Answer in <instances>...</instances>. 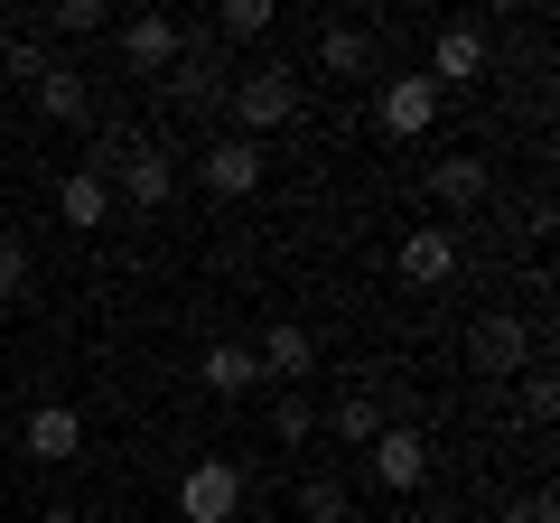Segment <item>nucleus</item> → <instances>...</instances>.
Segmentation results:
<instances>
[{
    "label": "nucleus",
    "mask_w": 560,
    "mask_h": 523,
    "mask_svg": "<svg viewBox=\"0 0 560 523\" xmlns=\"http://www.w3.org/2000/svg\"><path fill=\"white\" fill-rule=\"evenodd\" d=\"M178 514H187V523H234V514H243V477H234L224 458L187 467V477H178Z\"/></svg>",
    "instance_id": "1"
},
{
    "label": "nucleus",
    "mask_w": 560,
    "mask_h": 523,
    "mask_svg": "<svg viewBox=\"0 0 560 523\" xmlns=\"http://www.w3.org/2000/svg\"><path fill=\"white\" fill-rule=\"evenodd\" d=\"M234 113H243V141H253V131H280V121L300 113V84L280 75V66H253V75L234 84Z\"/></svg>",
    "instance_id": "2"
},
{
    "label": "nucleus",
    "mask_w": 560,
    "mask_h": 523,
    "mask_svg": "<svg viewBox=\"0 0 560 523\" xmlns=\"http://www.w3.org/2000/svg\"><path fill=\"white\" fill-rule=\"evenodd\" d=\"M113 178H121V197H131V206H168L178 160H168L160 141H121V150H113Z\"/></svg>",
    "instance_id": "3"
},
{
    "label": "nucleus",
    "mask_w": 560,
    "mask_h": 523,
    "mask_svg": "<svg viewBox=\"0 0 560 523\" xmlns=\"http://www.w3.org/2000/svg\"><path fill=\"white\" fill-rule=\"evenodd\" d=\"M430 121H440V84L430 75H393L383 84V131H393V141H420Z\"/></svg>",
    "instance_id": "4"
},
{
    "label": "nucleus",
    "mask_w": 560,
    "mask_h": 523,
    "mask_svg": "<svg viewBox=\"0 0 560 523\" xmlns=\"http://www.w3.org/2000/svg\"><path fill=\"white\" fill-rule=\"evenodd\" d=\"M401 281H411V290L458 281V234H448V224H420V234L401 243Z\"/></svg>",
    "instance_id": "5"
},
{
    "label": "nucleus",
    "mask_w": 560,
    "mask_h": 523,
    "mask_svg": "<svg viewBox=\"0 0 560 523\" xmlns=\"http://www.w3.org/2000/svg\"><path fill=\"white\" fill-rule=\"evenodd\" d=\"M467 356H477V374H514L523 364V318L514 309H486V318L467 327Z\"/></svg>",
    "instance_id": "6"
},
{
    "label": "nucleus",
    "mask_w": 560,
    "mask_h": 523,
    "mask_svg": "<svg viewBox=\"0 0 560 523\" xmlns=\"http://www.w3.org/2000/svg\"><path fill=\"white\" fill-rule=\"evenodd\" d=\"M20 440H28V458L66 467V458H75V449H84V421H75V411H66V403H38V411H28V430H20Z\"/></svg>",
    "instance_id": "7"
},
{
    "label": "nucleus",
    "mask_w": 560,
    "mask_h": 523,
    "mask_svg": "<svg viewBox=\"0 0 560 523\" xmlns=\"http://www.w3.org/2000/svg\"><path fill=\"white\" fill-rule=\"evenodd\" d=\"M486 75V28H440V47H430V84H477Z\"/></svg>",
    "instance_id": "8"
},
{
    "label": "nucleus",
    "mask_w": 560,
    "mask_h": 523,
    "mask_svg": "<svg viewBox=\"0 0 560 523\" xmlns=\"http://www.w3.org/2000/svg\"><path fill=\"white\" fill-rule=\"evenodd\" d=\"M374 477H383V486H420V477H430V440H420V430H401V421H383Z\"/></svg>",
    "instance_id": "9"
},
{
    "label": "nucleus",
    "mask_w": 560,
    "mask_h": 523,
    "mask_svg": "<svg viewBox=\"0 0 560 523\" xmlns=\"http://www.w3.org/2000/svg\"><path fill=\"white\" fill-rule=\"evenodd\" d=\"M121 57H131L140 75H168V66H178V20H160V10H150V20H121Z\"/></svg>",
    "instance_id": "10"
},
{
    "label": "nucleus",
    "mask_w": 560,
    "mask_h": 523,
    "mask_svg": "<svg viewBox=\"0 0 560 523\" xmlns=\"http://www.w3.org/2000/svg\"><path fill=\"white\" fill-rule=\"evenodd\" d=\"M206 187L215 197H253L261 187V141H215L206 150Z\"/></svg>",
    "instance_id": "11"
},
{
    "label": "nucleus",
    "mask_w": 560,
    "mask_h": 523,
    "mask_svg": "<svg viewBox=\"0 0 560 523\" xmlns=\"http://www.w3.org/2000/svg\"><path fill=\"white\" fill-rule=\"evenodd\" d=\"M253 364H261V374H280V383H300L308 364H318V337H308V327H290V318H280L271 337H261V356H253Z\"/></svg>",
    "instance_id": "12"
},
{
    "label": "nucleus",
    "mask_w": 560,
    "mask_h": 523,
    "mask_svg": "<svg viewBox=\"0 0 560 523\" xmlns=\"http://www.w3.org/2000/svg\"><path fill=\"white\" fill-rule=\"evenodd\" d=\"M57 216L66 224H103L113 216V178H103V168H75V178L57 187Z\"/></svg>",
    "instance_id": "13"
},
{
    "label": "nucleus",
    "mask_w": 560,
    "mask_h": 523,
    "mask_svg": "<svg viewBox=\"0 0 560 523\" xmlns=\"http://www.w3.org/2000/svg\"><path fill=\"white\" fill-rule=\"evenodd\" d=\"M253 383H261L253 346H206V393H224V403H234V393H253Z\"/></svg>",
    "instance_id": "14"
},
{
    "label": "nucleus",
    "mask_w": 560,
    "mask_h": 523,
    "mask_svg": "<svg viewBox=\"0 0 560 523\" xmlns=\"http://www.w3.org/2000/svg\"><path fill=\"white\" fill-rule=\"evenodd\" d=\"M38 113H57V121L84 113V75H75L66 57H47V75H38Z\"/></svg>",
    "instance_id": "15"
},
{
    "label": "nucleus",
    "mask_w": 560,
    "mask_h": 523,
    "mask_svg": "<svg viewBox=\"0 0 560 523\" xmlns=\"http://www.w3.org/2000/svg\"><path fill=\"white\" fill-rule=\"evenodd\" d=\"M430 197L440 206H477L486 197V160H440L430 168Z\"/></svg>",
    "instance_id": "16"
},
{
    "label": "nucleus",
    "mask_w": 560,
    "mask_h": 523,
    "mask_svg": "<svg viewBox=\"0 0 560 523\" xmlns=\"http://www.w3.org/2000/svg\"><path fill=\"white\" fill-rule=\"evenodd\" d=\"M337 440L346 449H374L383 440V403H374V393H346V403H337Z\"/></svg>",
    "instance_id": "17"
},
{
    "label": "nucleus",
    "mask_w": 560,
    "mask_h": 523,
    "mask_svg": "<svg viewBox=\"0 0 560 523\" xmlns=\"http://www.w3.org/2000/svg\"><path fill=\"white\" fill-rule=\"evenodd\" d=\"M318 66H327V75H364V66H374V47H364L355 28H327V38H318Z\"/></svg>",
    "instance_id": "18"
},
{
    "label": "nucleus",
    "mask_w": 560,
    "mask_h": 523,
    "mask_svg": "<svg viewBox=\"0 0 560 523\" xmlns=\"http://www.w3.org/2000/svg\"><path fill=\"white\" fill-rule=\"evenodd\" d=\"M300 514H308V523H346V486H337V477H308V486H300Z\"/></svg>",
    "instance_id": "19"
},
{
    "label": "nucleus",
    "mask_w": 560,
    "mask_h": 523,
    "mask_svg": "<svg viewBox=\"0 0 560 523\" xmlns=\"http://www.w3.org/2000/svg\"><path fill=\"white\" fill-rule=\"evenodd\" d=\"M94 28H113L103 0H57V38H94Z\"/></svg>",
    "instance_id": "20"
},
{
    "label": "nucleus",
    "mask_w": 560,
    "mask_h": 523,
    "mask_svg": "<svg viewBox=\"0 0 560 523\" xmlns=\"http://www.w3.org/2000/svg\"><path fill=\"white\" fill-rule=\"evenodd\" d=\"M215 20H224V38H261L271 28V0H224Z\"/></svg>",
    "instance_id": "21"
},
{
    "label": "nucleus",
    "mask_w": 560,
    "mask_h": 523,
    "mask_svg": "<svg viewBox=\"0 0 560 523\" xmlns=\"http://www.w3.org/2000/svg\"><path fill=\"white\" fill-rule=\"evenodd\" d=\"M20 281H28V253L0 234V300H20Z\"/></svg>",
    "instance_id": "22"
},
{
    "label": "nucleus",
    "mask_w": 560,
    "mask_h": 523,
    "mask_svg": "<svg viewBox=\"0 0 560 523\" xmlns=\"http://www.w3.org/2000/svg\"><path fill=\"white\" fill-rule=\"evenodd\" d=\"M308 430H318V411H308L300 393H280V440H308Z\"/></svg>",
    "instance_id": "23"
},
{
    "label": "nucleus",
    "mask_w": 560,
    "mask_h": 523,
    "mask_svg": "<svg viewBox=\"0 0 560 523\" xmlns=\"http://www.w3.org/2000/svg\"><path fill=\"white\" fill-rule=\"evenodd\" d=\"M523 411H533V421H551V411H560V383L533 374V383H523Z\"/></svg>",
    "instance_id": "24"
},
{
    "label": "nucleus",
    "mask_w": 560,
    "mask_h": 523,
    "mask_svg": "<svg viewBox=\"0 0 560 523\" xmlns=\"http://www.w3.org/2000/svg\"><path fill=\"white\" fill-rule=\"evenodd\" d=\"M504 523H560V514H551V496H523V504H504Z\"/></svg>",
    "instance_id": "25"
},
{
    "label": "nucleus",
    "mask_w": 560,
    "mask_h": 523,
    "mask_svg": "<svg viewBox=\"0 0 560 523\" xmlns=\"http://www.w3.org/2000/svg\"><path fill=\"white\" fill-rule=\"evenodd\" d=\"M38 523H84V514H75V504H47V514H38Z\"/></svg>",
    "instance_id": "26"
}]
</instances>
